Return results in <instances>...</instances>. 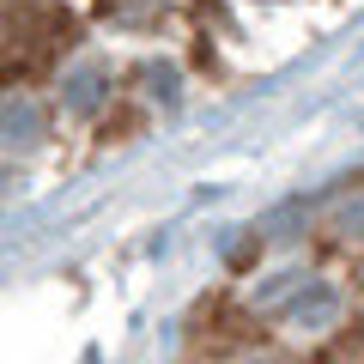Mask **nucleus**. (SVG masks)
Listing matches in <instances>:
<instances>
[{
	"label": "nucleus",
	"mask_w": 364,
	"mask_h": 364,
	"mask_svg": "<svg viewBox=\"0 0 364 364\" xmlns=\"http://www.w3.org/2000/svg\"><path fill=\"white\" fill-rule=\"evenodd\" d=\"M340 316V291L334 286H304L298 298H291V322L298 328H328Z\"/></svg>",
	"instance_id": "2"
},
{
	"label": "nucleus",
	"mask_w": 364,
	"mask_h": 364,
	"mask_svg": "<svg viewBox=\"0 0 364 364\" xmlns=\"http://www.w3.org/2000/svg\"><path fill=\"white\" fill-rule=\"evenodd\" d=\"M37 128H43V122H37V109H25V104H6V140H37Z\"/></svg>",
	"instance_id": "3"
},
{
	"label": "nucleus",
	"mask_w": 364,
	"mask_h": 364,
	"mask_svg": "<svg viewBox=\"0 0 364 364\" xmlns=\"http://www.w3.org/2000/svg\"><path fill=\"white\" fill-rule=\"evenodd\" d=\"M243 364H267V358H243Z\"/></svg>",
	"instance_id": "6"
},
{
	"label": "nucleus",
	"mask_w": 364,
	"mask_h": 364,
	"mask_svg": "<svg viewBox=\"0 0 364 364\" xmlns=\"http://www.w3.org/2000/svg\"><path fill=\"white\" fill-rule=\"evenodd\" d=\"M334 225H340V237H364V195L346 200V207L334 213Z\"/></svg>",
	"instance_id": "5"
},
{
	"label": "nucleus",
	"mask_w": 364,
	"mask_h": 364,
	"mask_svg": "<svg viewBox=\"0 0 364 364\" xmlns=\"http://www.w3.org/2000/svg\"><path fill=\"white\" fill-rule=\"evenodd\" d=\"M104 97H109V67H104V61H79V67H67V79H61V104L73 109V116H91Z\"/></svg>",
	"instance_id": "1"
},
{
	"label": "nucleus",
	"mask_w": 364,
	"mask_h": 364,
	"mask_svg": "<svg viewBox=\"0 0 364 364\" xmlns=\"http://www.w3.org/2000/svg\"><path fill=\"white\" fill-rule=\"evenodd\" d=\"M261 6H267V0H261Z\"/></svg>",
	"instance_id": "7"
},
{
	"label": "nucleus",
	"mask_w": 364,
	"mask_h": 364,
	"mask_svg": "<svg viewBox=\"0 0 364 364\" xmlns=\"http://www.w3.org/2000/svg\"><path fill=\"white\" fill-rule=\"evenodd\" d=\"M298 225H304V200H286L279 213H267V225H261V231H267V243H273V237L298 231Z\"/></svg>",
	"instance_id": "4"
}]
</instances>
